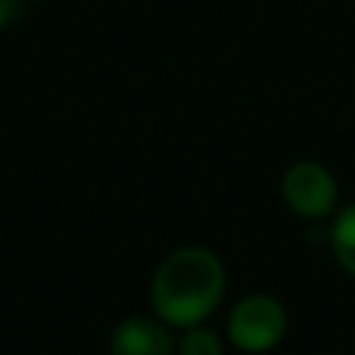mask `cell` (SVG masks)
Returning a JSON list of instances; mask_svg holds the SVG:
<instances>
[{
	"label": "cell",
	"instance_id": "2",
	"mask_svg": "<svg viewBox=\"0 0 355 355\" xmlns=\"http://www.w3.org/2000/svg\"><path fill=\"white\" fill-rule=\"evenodd\" d=\"M287 334V309L268 293H250L227 315V340L240 352H268Z\"/></svg>",
	"mask_w": 355,
	"mask_h": 355
},
{
	"label": "cell",
	"instance_id": "5",
	"mask_svg": "<svg viewBox=\"0 0 355 355\" xmlns=\"http://www.w3.org/2000/svg\"><path fill=\"white\" fill-rule=\"evenodd\" d=\"M331 246L337 262L343 265V271L355 277V202L337 212L331 227Z\"/></svg>",
	"mask_w": 355,
	"mask_h": 355
},
{
	"label": "cell",
	"instance_id": "4",
	"mask_svg": "<svg viewBox=\"0 0 355 355\" xmlns=\"http://www.w3.org/2000/svg\"><path fill=\"white\" fill-rule=\"evenodd\" d=\"M175 334L156 315L122 318L110 334V355H175Z\"/></svg>",
	"mask_w": 355,
	"mask_h": 355
},
{
	"label": "cell",
	"instance_id": "6",
	"mask_svg": "<svg viewBox=\"0 0 355 355\" xmlns=\"http://www.w3.org/2000/svg\"><path fill=\"white\" fill-rule=\"evenodd\" d=\"M175 355H225V343L206 324L184 327L181 337L175 340Z\"/></svg>",
	"mask_w": 355,
	"mask_h": 355
},
{
	"label": "cell",
	"instance_id": "3",
	"mask_svg": "<svg viewBox=\"0 0 355 355\" xmlns=\"http://www.w3.org/2000/svg\"><path fill=\"white\" fill-rule=\"evenodd\" d=\"M281 193L284 202L293 209L302 218H327V215L337 209V178L327 172L321 162H293V166L284 172L281 181Z\"/></svg>",
	"mask_w": 355,
	"mask_h": 355
},
{
	"label": "cell",
	"instance_id": "1",
	"mask_svg": "<svg viewBox=\"0 0 355 355\" xmlns=\"http://www.w3.org/2000/svg\"><path fill=\"white\" fill-rule=\"evenodd\" d=\"M227 287V271L218 252L209 246H178L153 271L150 302L153 315L172 331L206 324V318L221 306Z\"/></svg>",
	"mask_w": 355,
	"mask_h": 355
},
{
	"label": "cell",
	"instance_id": "7",
	"mask_svg": "<svg viewBox=\"0 0 355 355\" xmlns=\"http://www.w3.org/2000/svg\"><path fill=\"white\" fill-rule=\"evenodd\" d=\"M19 12H22V0H0V31H3L12 19H19Z\"/></svg>",
	"mask_w": 355,
	"mask_h": 355
}]
</instances>
